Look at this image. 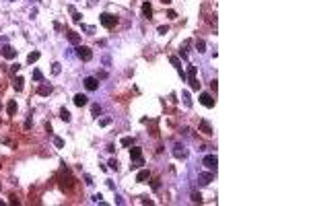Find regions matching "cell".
<instances>
[{
	"label": "cell",
	"instance_id": "26",
	"mask_svg": "<svg viewBox=\"0 0 309 206\" xmlns=\"http://www.w3.org/2000/svg\"><path fill=\"white\" fill-rule=\"evenodd\" d=\"M68 8H70V12H72V19H74L76 23H80V17H82V14H80V12H76V11H74V6H68Z\"/></svg>",
	"mask_w": 309,
	"mask_h": 206
},
{
	"label": "cell",
	"instance_id": "4",
	"mask_svg": "<svg viewBox=\"0 0 309 206\" xmlns=\"http://www.w3.org/2000/svg\"><path fill=\"white\" fill-rule=\"evenodd\" d=\"M202 165H204L208 171H217V165H218V159L217 155H206L204 161H202Z\"/></svg>",
	"mask_w": 309,
	"mask_h": 206
},
{
	"label": "cell",
	"instance_id": "33",
	"mask_svg": "<svg viewBox=\"0 0 309 206\" xmlns=\"http://www.w3.org/2000/svg\"><path fill=\"white\" fill-rule=\"evenodd\" d=\"M54 144H56V149H62L64 146V140L62 138H54Z\"/></svg>",
	"mask_w": 309,
	"mask_h": 206
},
{
	"label": "cell",
	"instance_id": "18",
	"mask_svg": "<svg viewBox=\"0 0 309 206\" xmlns=\"http://www.w3.org/2000/svg\"><path fill=\"white\" fill-rule=\"evenodd\" d=\"M6 114L8 115H14L17 114V101L12 99V101H8V105H6Z\"/></svg>",
	"mask_w": 309,
	"mask_h": 206
},
{
	"label": "cell",
	"instance_id": "27",
	"mask_svg": "<svg viewBox=\"0 0 309 206\" xmlns=\"http://www.w3.org/2000/svg\"><path fill=\"white\" fill-rule=\"evenodd\" d=\"M60 72H62V66H60L58 62H54V64H52V74H60Z\"/></svg>",
	"mask_w": 309,
	"mask_h": 206
},
{
	"label": "cell",
	"instance_id": "12",
	"mask_svg": "<svg viewBox=\"0 0 309 206\" xmlns=\"http://www.w3.org/2000/svg\"><path fill=\"white\" fill-rule=\"evenodd\" d=\"M66 37H68V41L72 43V46H79L80 43V35L76 33V31H66Z\"/></svg>",
	"mask_w": 309,
	"mask_h": 206
},
{
	"label": "cell",
	"instance_id": "32",
	"mask_svg": "<svg viewBox=\"0 0 309 206\" xmlns=\"http://www.w3.org/2000/svg\"><path fill=\"white\" fill-rule=\"evenodd\" d=\"M183 103H185L188 107L192 105V99H190V93H183Z\"/></svg>",
	"mask_w": 309,
	"mask_h": 206
},
{
	"label": "cell",
	"instance_id": "7",
	"mask_svg": "<svg viewBox=\"0 0 309 206\" xmlns=\"http://www.w3.org/2000/svg\"><path fill=\"white\" fill-rule=\"evenodd\" d=\"M85 87H87V91H97L99 89V80L95 76H87L85 79Z\"/></svg>",
	"mask_w": 309,
	"mask_h": 206
},
{
	"label": "cell",
	"instance_id": "15",
	"mask_svg": "<svg viewBox=\"0 0 309 206\" xmlns=\"http://www.w3.org/2000/svg\"><path fill=\"white\" fill-rule=\"evenodd\" d=\"M142 17H144V19H150V17H153V6H150L149 2L142 4Z\"/></svg>",
	"mask_w": 309,
	"mask_h": 206
},
{
	"label": "cell",
	"instance_id": "17",
	"mask_svg": "<svg viewBox=\"0 0 309 206\" xmlns=\"http://www.w3.org/2000/svg\"><path fill=\"white\" fill-rule=\"evenodd\" d=\"M37 93H39L41 97H46V95H50V93H52V85H41V87L37 89Z\"/></svg>",
	"mask_w": 309,
	"mask_h": 206
},
{
	"label": "cell",
	"instance_id": "31",
	"mask_svg": "<svg viewBox=\"0 0 309 206\" xmlns=\"http://www.w3.org/2000/svg\"><path fill=\"white\" fill-rule=\"evenodd\" d=\"M111 124V117H103V120H99V126H109Z\"/></svg>",
	"mask_w": 309,
	"mask_h": 206
},
{
	"label": "cell",
	"instance_id": "41",
	"mask_svg": "<svg viewBox=\"0 0 309 206\" xmlns=\"http://www.w3.org/2000/svg\"><path fill=\"white\" fill-rule=\"evenodd\" d=\"M161 2H163V4H169V2H171V0H161Z\"/></svg>",
	"mask_w": 309,
	"mask_h": 206
},
{
	"label": "cell",
	"instance_id": "1",
	"mask_svg": "<svg viewBox=\"0 0 309 206\" xmlns=\"http://www.w3.org/2000/svg\"><path fill=\"white\" fill-rule=\"evenodd\" d=\"M188 82L192 91H200V82H198V74H196V66H188Z\"/></svg>",
	"mask_w": 309,
	"mask_h": 206
},
{
	"label": "cell",
	"instance_id": "30",
	"mask_svg": "<svg viewBox=\"0 0 309 206\" xmlns=\"http://www.w3.org/2000/svg\"><path fill=\"white\" fill-rule=\"evenodd\" d=\"M91 114H93V115H99V114H101V107H99L97 103H95V105L91 107Z\"/></svg>",
	"mask_w": 309,
	"mask_h": 206
},
{
	"label": "cell",
	"instance_id": "6",
	"mask_svg": "<svg viewBox=\"0 0 309 206\" xmlns=\"http://www.w3.org/2000/svg\"><path fill=\"white\" fill-rule=\"evenodd\" d=\"M200 103H202L204 107H214L217 99H212V95H210V93H202V95H200Z\"/></svg>",
	"mask_w": 309,
	"mask_h": 206
},
{
	"label": "cell",
	"instance_id": "11",
	"mask_svg": "<svg viewBox=\"0 0 309 206\" xmlns=\"http://www.w3.org/2000/svg\"><path fill=\"white\" fill-rule=\"evenodd\" d=\"M2 56L6 58V60H12V58L17 56V50H14L12 46H4L2 47Z\"/></svg>",
	"mask_w": 309,
	"mask_h": 206
},
{
	"label": "cell",
	"instance_id": "19",
	"mask_svg": "<svg viewBox=\"0 0 309 206\" xmlns=\"http://www.w3.org/2000/svg\"><path fill=\"white\" fill-rule=\"evenodd\" d=\"M144 165V161H142V157H138V159H132V165H130V169H140Z\"/></svg>",
	"mask_w": 309,
	"mask_h": 206
},
{
	"label": "cell",
	"instance_id": "2",
	"mask_svg": "<svg viewBox=\"0 0 309 206\" xmlns=\"http://www.w3.org/2000/svg\"><path fill=\"white\" fill-rule=\"evenodd\" d=\"M99 21H101V25L105 29H111V27L117 25V17L115 14H109V12H103L101 17H99Z\"/></svg>",
	"mask_w": 309,
	"mask_h": 206
},
{
	"label": "cell",
	"instance_id": "37",
	"mask_svg": "<svg viewBox=\"0 0 309 206\" xmlns=\"http://www.w3.org/2000/svg\"><path fill=\"white\" fill-rule=\"evenodd\" d=\"M167 17H169V19H177V12H175V11H169V12H167Z\"/></svg>",
	"mask_w": 309,
	"mask_h": 206
},
{
	"label": "cell",
	"instance_id": "40",
	"mask_svg": "<svg viewBox=\"0 0 309 206\" xmlns=\"http://www.w3.org/2000/svg\"><path fill=\"white\" fill-rule=\"evenodd\" d=\"M97 76H99V79H107V72H105V70H101V72H99Z\"/></svg>",
	"mask_w": 309,
	"mask_h": 206
},
{
	"label": "cell",
	"instance_id": "13",
	"mask_svg": "<svg viewBox=\"0 0 309 206\" xmlns=\"http://www.w3.org/2000/svg\"><path fill=\"white\" fill-rule=\"evenodd\" d=\"M72 101H74V105H76V107H82V105H87V101H89V99H87V95L79 93V95H74V99H72Z\"/></svg>",
	"mask_w": 309,
	"mask_h": 206
},
{
	"label": "cell",
	"instance_id": "38",
	"mask_svg": "<svg viewBox=\"0 0 309 206\" xmlns=\"http://www.w3.org/2000/svg\"><path fill=\"white\" fill-rule=\"evenodd\" d=\"M159 188H161V183H159V179H155V182H153V190H159Z\"/></svg>",
	"mask_w": 309,
	"mask_h": 206
},
{
	"label": "cell",
	"instance_id": "22",
	"mask_svg": "<svg viewBox=\"0 0 309 206\" xmlns=\"http://www.w3.org/2000/svg\"><path fill=\"white\" fill-rule=\"evenodd\" d=\"M39 60V52H31L29 56H27V64H33V62H37Z\"/></svg>",
	"mask_w": 309,
	"mask_h": 206
},
{
	"label": "cell",
	"instance_id": "35",
	"mask_svg": "<svg viewBox=\"0 0 309 206\" xmlns=\"http://www.w3.org/2000/svg\"><path fill=\"white\" fill-rule=\"evenodd\" d=\"M117 165H120V163H117L115 159H111V161H109V167H111V169H115V171H117Z\"/></svg>",
	"mask_w": 309,
	"mask_h": 206
},
{
	"label": "cell",
	"instance_id": "5",
	"mask_svg": "<svg viewBox=\"0 0 309 206\" xmlns=\"http://www.w3.org/2000/svg\"><path fill=\"white\" fill-rule=\"evenodd\" d=\"M76 56L80 58V60H85V62H89L93 58V52H91V47H87V46H79L76 47Z\"/></svg>",
	"mask_w": 309,
	"mask_h": 206
},
{
	"label": "cell",
	"instance_id": "3",
	"mask_svg": "<svg viewBox=\"0 0 309 206\" xmlns=\"http://www.w3.org/2000/svg\"><path fill=\"white\" fill-rule=\"evenodd\" d=\"M72 185H74V177H70L68 169H64V171H62V182H60V188H62L64 192H68V190H72Z\"/></svg>",
	"mask_w": 309,
	"mask_h": 206
},
{
	"label": "cell",
	"instance_id": "10",
	"mask_svg": "<svg viewBox=\"0 0 309 206\" xmlns=\"http://www.w3.org/2000/svg\"><path fill=\"white\" fill-rule=\"evenodd\" d=\"M169 62H171L173 66L177 68V72H179V76H182V79H185V72L182 70V62H179V58H177V56H169Z\"/></svg>",
	"mask_w": 309,
	"mask_h": 206
},
{
	"label": "cell",
	"instance_id": "23",
	"mask_svg": "<svg viewBox=\"0 0 309 206\" xmlns=\"http://www.w3.org/2000/svg\"><path fill=\"white\" fill-rule=\"evenodd\" d=\"M60 117H62L64 122H70V111L66 109V107H62V109H60Z\"/></svg>",
	"mask_w": 309,
	"mask_h": 206
},
{
	"label": "cell",
	"instance_id": "28",
	"mask_svg": "<svg viewBox=\"0 0 309 206\" xmlns=\"http://www.w3.org/2000/svg\"><path fill=\"white\" fill-rule=\"evenodd\" d=\"M192 202H198V204L202 202V196H200V192H194V194H192Z\"/></svg>",
	"mask_w": 309,
	"mask_h": 206
},
{
	"label": "cell",
	"instance_id": "21",
	"mask_svg": "<svg viewBox=\"0 0 309 206\" xmlns=\"http://www.w3.org/2000/svg\"><path fill=\"white\" fill-rule=\"evenodd\" d=\"M196 50L202 54V52H206V41L204 39H196Z\"/></svg>",
	"mask_w": 309,
	"mask_h": 206
},
{
	"label": "cell",
	"instance_id": "16",
	"mask_svg": "<svg viewBox=\"0 0 309 206\" xmlns=\"http://www.w3.org/2000/svg\"><path fill=\"white\" fill-rule=\"evenodd\" d=\"M212 179H214V171H208V173H202L200 175V182L202 183H210Z\"/></svg>",
	"mask_w": 309,
	"mask_h": 206
},
{
	"label": "cell",
	"instance_id": "29",
	"mask_svg": "<svg viewBox=\"0 0 309 206\" xmlns=\"http://www.w3.org/2000/svg\"><path fill=\"white\" fill-rule=\"evenodd\" d=\"M33 79H35V80H43V74H41V70H37V68L33 70Z\"/></svg>",
	"mask_w": 309,
	"mask_h": 206
},
{
	"label": "cell",
	"instance_id": "8",
	"mask_svg": "<svg viewBox=\"0 0 309 206\" xmlns=\"http://www.w3.org/2000/svg\"><path fill=\"white\" fill-rule=\"evenodd\" d=\"M173 157H177V159H185V157H188V149L182 146V144H175V146H173Z\"/></svg>",
	"mask_w": 309,
	"mask_h": 206
},
{
	"label": "cell",
	"instance_id": "34",
	"mask_svg": "<svg viewBox=\"0 0 309 206\" xmlns=\"http://www.w3.org/2000/svg\"><path fill=\"white\" fill-rule=\"evenodd\" d=\"M167 31H169V27H167V25H159V33L161 35H165Z\"/></svg>",
	"mask_w": 309,
	"mask_h": 206
},
{
	"label": "cell",
	"instance_id": "24",
	"mask_svg": "<svg viewBox=\"0 0 309 206\" xmlns=\"http://www.w3.org/2000/svg\"><path fill=\"white\" fill-rule=\"evenodd\" d=\"M130 157H132V159H138V157H142V150L138 149V146H134V149H130Z\"/></svg>",
	"mask_w": 309,
	"mask_h": 206
},
{
	"label": "cell",
	"instance_id": "14",
	"mask_svg": "<svg viewBox=\"0 0 309 206\" xmlns=\"http://www.w3.org/2000/svg\"><path fill=\"white\" fill-rule=\"evenodd\" d=\"M200 132L206 134V136H212V126H210L206 120H202V122H200Z\"/></svg>",
	"mask_w": 309,
	"mask_h": 206
},
{
	"label": "cell",
	"instance_id": "20",
	"mask_svg": "<svg viewBox=\"0 0 309 206\" xmlns=\"http://www.w3.org/2000/svg\"><path fill=\"white\" fill-rule=\"evenodd\" d=\"M120 144H122V146H132V144H134V138H132V136H124L122 140H120Z\"/></svg>",
	"mask_w": 309,
	"mask_h": 206
},
{
	"label": "cell",
	"instance_id": "36",
	"mask_svg": "<svg viewBox=\"0 0 309 206\" xmlns=\"http://www.w3.org/2000/svg\"><path fill=\"white\" fill-rule=\"evenodd\" d=\"M210 89H212V91H217V89H218V80H217V79L210 82Z\"/></svg>",
	"mask_w": 309,
	"mask_h": 206
},
{
	"label": "cell",
	"instance_id": "9",
	"mask_svg": "<svg viewBox=\"0 0 309 206\" xmlns=\"http://www.w3.org/2000/svg\"><path fill=\"white\" fill-rule=\"evenodd\" d=\"M150 179V173H149V169H140V171L136 173V182L138 183H146Z\"/></svg>",
	"mask_w": 309,
	"mask_h": 206
},
{
	"label": "cell",
	"instance_id": "39",
	"mask_svg": "<svg viewBox=\"0 0 309 206\" xmlns=\"http://www.w3.org/2000/svg\"><path fill=\"white\" fill-rule=\"evenodd\" d=\"M85 183H87V185H91V183H93V179H91V175H85Z\"/></svg>",
	"mask_w": 309,
	"mask_h": 206
},
{
	"label": "cell",
	"instance_id": "25",
	"mask_svg": "<svg viewBox=\"0 0 309 206\" xmlns=\"http://www.w3.org/2000/svg\"><path fill=\"white\" fill-rule=\"evenodd\" d=\"M23 82L25 80L21 79V76H17V79H14V89H17V91H23Z\"/></svg>",
	"mask_w": 309,
	"mask_h": 206
}]
</instances>
